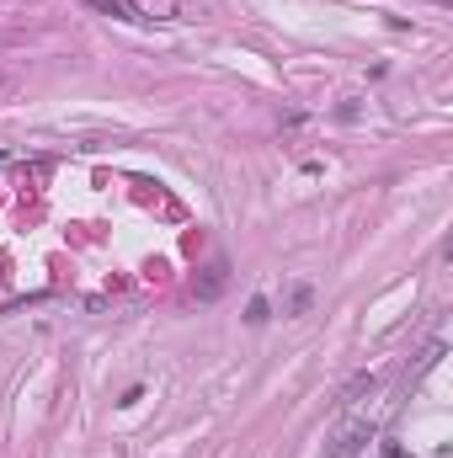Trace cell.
<instances>
[{"label":"cell","instance_id":"cell-2","mask_svg":"<svg viewBox=\"0 0 453 458\" xmlns=\"http://www.w3.org/2000/svg\"><path fill=\"white\" fill-rule=\"evenodd\" d=\"M225 288H229V261H209L203 277H198V288H192V299H198V304H214Z\"/></svg>","mask_w":453,"mask_h":458},{"label":"cell","instance_id":"cell-1","mask_svg":"<svg viewBox=\"0 0 453 458\" xmlns=\"http://www.w3.org/2000/svg\"><path fill=\"white\" fill-rule=\"evenodd\" d=\"M368 443H373V427H368V421H346L337 437H331L326 458H357L363 448H368Z\"/></svg>","mask_w":453,"mask_h":458},{"label":"cell","instance_id":"cell-7","mask_svg":"<svg viewBox=\"0 0 453 458\" xmlns=\"http://www.w3.org/2000/svg\"><path fill=\"white\" fill-rule=\"evenodd\" d=\"M91 5H97V11H107V16H133V11H128V0H91Z\"/></svg>","mask_w":453,"mask_h":458},{"label":"cell","instance_id":"cell-5","mask_svg":"<svg viewBox=\"0 0 453 458\" xmlns=\"http://www.w3.org/2000/svg\"><path fill=\"white\" fill-rule=\"evenodd\" d=\"M310 304H315V288H310V283H299V288L288 293V310H294V315H304Z\"/></svg>","mask_w":453,"mask_h":458},{"label":"cell","instance_id":"cell-9","mask_svg":"<svg viewBox=\"0 0 453 458\" xmlns=\"http://www.w3.org/2000/svg\"><path fill=\"white\" fill-rule=\"evenodd\" d=\"M5 160H11V155H5V149H0V165H5Z\"/></svg>","mask_w":453,"mask_h":458},{"label":"cell","instance_id":"cell-6","mask_svg":"<svg viewBox=\"0 0 453 458\" xmlns=\"http://www.w3.org/2000/svg\"><path fill=\"white\" fill-rule=\"evenodd\" d=\"M267 320H272V310H267V299L256 293V299L245 304V326H267Z\"/></svg>","mask_w":453,"mask_h":458},{"label":"cell","instance_id":"cell-4","mask_svg":"<svg viewBox=\"0 0 453 458\" xmlns=\"http://www.w3.org/2000/svg\"><path fill=\"white\" fill-rule=\"evenodd\" d=\"M363 394H373V373H357V378H352V384L341 389V405H357Z\"/></svg>","mask_w":453,"mask_h":458},{"label":"cell","instance_id":"cell-8","mask_svg":"<svg viewBox=\"0 0 453 458\" xmlns=\"http://www.w3.org/2000/svg\"><path fill=\"white\" fill-rule=\"evenodd\" d=\"M384 458H411V454H406L400 443H384Z\"/></svg>","mask_w":453,"mask_h":458},{"label":"cell","instance_id":"cell-3","mask_svg":"<svg viewBox=\"0 0 453 458\" xmlns=\"http://www.w3.org/2000/svg\"><path fill=\"white\" fill-rule=\"evenodd\" d=\"M133 16H155V21H176L182 16V0H128Z\"/></svg>","mask_w":453,"mask_h":458}]
</instances>
